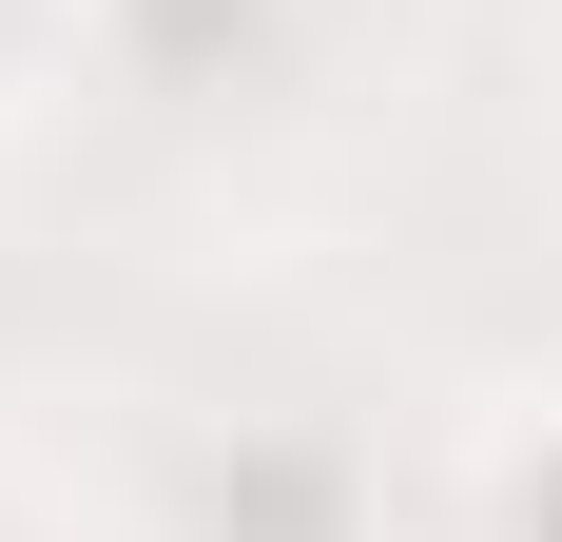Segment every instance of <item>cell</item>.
<instances>
[{
	"label": "cell",
	"mask_w": 562,
	"mask_h": 542,
	"mask_svg": "<svg viewBox=\"0 0 562 542\" xmlns=\"http://www.w3.org/2000/svg\"><path fill=\"white\" fill-rule=\"evenodd\" d=\"M485 542H562V387L485 427Z\"/></svg>",
	"instance_id": "obj_1"
}]
</instances>
